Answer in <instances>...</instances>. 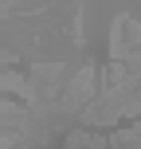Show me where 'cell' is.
I'll return each instance as SVG.
<instances>
[{"instance_id":"1","label":"cell","mask_w":141,"mask_h":149,"mask_svg":"<svg viewBox=\"0 0 141 149\" xmlns=\"http://www.w3.org/2000/svg\"><path fill=\"white\" fill-rule=\"evenodd\" d=\"M90 94H94V67H82L78 74H74L71 90H67V110H78Z\"/></svg>"}]
</instances>
